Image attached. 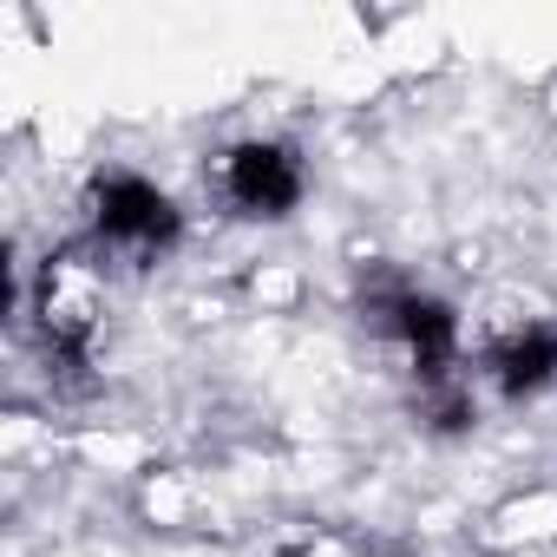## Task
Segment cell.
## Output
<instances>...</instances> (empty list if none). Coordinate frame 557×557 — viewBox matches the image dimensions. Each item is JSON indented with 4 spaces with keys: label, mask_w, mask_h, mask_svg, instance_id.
Returning a JSON list of instances; mask_svg holds the SVG:
<instances>
[{
    "label": "cell",
    "mask_w": 557,
    "mask_h": 557,
    "mask_svg": "<svg viewBox=\"0 0 557 557\" xmlns=\"http://www.w3.org/2000/svg\"><path fill=\"white\" fill-rule=\"evenodd\" d=\"M223 190H230V203H236L243 216H269V223H275V216H289V210L302 203V164H296L289 145H262V138H249V145L230 151Z\"/></svg>",
    "instance_id": "2"
},
{
    "label": "cell",
    "mask_w": 557,
    "mask_h": 557,
    "mask_svg": "<svg viewBox=\"0 0 557 557\" xmlns=\"http://www.w3.org/2000/svg\"><path fill=\"white\" fill-rule=\"evenodd\" d=\"M433 426H440V433H466V426H472V400H466V394H446V400L433 407Z\"/></svg>",
    "instance_id": "5"
},
{
    "label": "cell",
    "mask_w": 557,
    "mask_h": 557,
    "mask_svg": "<svg viewBox=\"0 0 557 557\" xmlns=\"http://www.w3.org/2000/svg\"><path fill=\"white\" fill-rule=\"evenodd\" d=\"M485 368H492V381H498L505 400H531V394H544V387L557 381V329H544V322L511 329V335L485 355Z\"/></svg>",
    "instance_id": "4"
},
{
    "label": "cell",
    "mask_w": 557,
    "mask_h": 557,
    "mask_svg": "<svg viewBox=\"0 0 557 557\" xmlns=\"http://www.w3.org/2000/svg\"><path fill=\"white\" fill-rule=\"evenodd\" d=\"M374 315H381L387 335L407 342V355H413V368H420L426 381H446V374H453V355H459V315H453L440 296L394 289V296L374 302Z\"/></svg>",
    "instance_id": "3"
},
{
    "label": "cell",
    "mask_w": 557,
    "mask_h": 557,
    "mask_svg": "<svg viewBox=\"0 0 557 557\" xmlns=\"http://www.w3.org/2000/svg\"><path fill=\"white\" fill-rule=\"evenodd\" d=\"M92 230L106 243L158 256V249L177 243V203L158 184H145V177H99V190H92Z\"/></svg>",
    "instance_id": "1"
}]
</instances>
